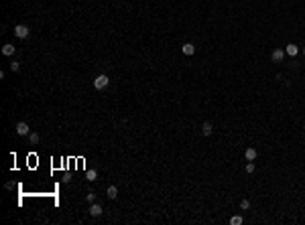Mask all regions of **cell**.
<instances>
[{
  "label": "cell",
  "mask_w": 305,
  "mask_h": 225,
  "mask_svg": "<svg viewBox=\"0 0 305 225\" xmlns=\"http://www.w3.org/2000/svg\"><path fill=\"white\" fill-rule=\"evenodd\" d=\"M108 83H110V77L104 75V73H102V75H98L96 79H94V87H96V89H104Z\"/></svg>",
  "instance_id": "6da1fadb"
},
{
  "label": "cell",
  "mask_w": 305,
  "mask_h": 225,
  "mask_svg": "<svg viewBox=\"0 0 305 225\" xmlns=\"http://www.w3.org/2000/svg\"><path fill=\"white\" fill-rule=\"evenodd\" d=\"M212 132H214V126L210 122H204V126H201V134H204V136H212Z\"/></svg>",
  "instance_id": "8992f818"
},
{
  "label": "cell",
  "mask_w": 305,
  "mask_h": 225,
  "mask_svg": "<svg viewBox=\"0 0 305 225\" xmlns=\"http://www.w3.org/2000/svg\"><path fill=\"white\" fill-rule=\"evenodd\" d=\"M242 221H244L242 215H234V217L230 219V223H232V225H242Z\"/></svg>",
  "instance_id": "5bb4252c"
},
{
  "label": "cell",
  "mask_w": 305,
  "mask_h": 225,
  "mask_svg": "<svg viewBox=\"0 0 305 225\" xmlns=\"http://www.w3.org/2000/svg\"><path fill=\"white\" fill-rule=\"evenodd\" d=\"M270 57H273V61H275V63H281V61H283V57H285V51H283V49H275Z\"/></svg>",
  "instance_id": "5b68a950"
},
{
  "label": "cell",
  "mask_w": 305,
  "mask_h": 225,
  "mask_svg": "<svg viewBox=\"0 0 305 225\" xmlns=\"http://www.w3.org/2000/svg\"><path fill=\"white\" fill-rule=\"evenodd\" d=\"M254 170H256V164H254V160H248V164H246V172H248V175H252Z\"/></svg>",
  "instance_id": "4fadbf2b"
},
{
  "label": "cell",
  "mask_w": 305,
  "mask_h": 225,
  "mask_svg": "<svg viewBox=\"0 0 305 225\" xmlns=\"http://www.w3.org/2000/svg\"><path fill=\"white\" fill-rule=\"evenodd\" d=\"M106 193H108V197H110V199H116V197H118V189H116L114 185H110V187H108V191H106Z\"/></svg>",
  "instance_id": "8fae6325"
},
{
  "label": "cell",
  "mask_w": 305,
  "mask_h": 225,
  "mask_svg": "<svg viewBox=\"0 0 305 225\" xmlns=\"http://www.w3.org/2000/svg\"><path fill=\"white\" fill-rule=\"evenodd\" d=\"M181 51H183V55H193L195 53V47H193L191 43H185V45L181 47Z\"/></svg>",
  "instance_id": "ba28073f"
},
{
  "label": "cell",
  "mask_w": 305,
  "mask_h": 225,
  "mask_svg": "<svg viewBox=\"0 0 305 225\" xmlns=\"http://www.w3.org/2000/svg\"><path fill=\"white\" fill-rule=\"evenodd\" d=\"M102 213H104L102 205H98V203H92V207H90V215H92V217H100Z\"/></svg>",
  "instance_id": "277c9868"
},
{
  "label": "cell",
  "mask_w": 305,
  "mask_h": 225,
  "mask_svg": "<svg viewBox=\"0 0 305 225\" xmlns=\"http://www.w3.org/2000/svg\"><path fill=\"white\" fill-rule=\"evenodd\" d=\"M85 179H88V181H96L98 179V172L94 170V168H90V170L85 172Z\"/></svg>",
  "instance_id": "7c38bea8"
},
{
  "label": "cell",
  "mask_w": 305,
  "mask_h": 225,
  "mask_svg": "<svg viewBox=\"0 0 305 225\" xmlns=\"http://www.w3.org/2000/svg\"><path fill=\"white\" fill-rule=\"evenodd\" d=\"M248 207H250V201H248V199H242V201H240V209H244V211H246Z\"/></svg>",
  "instance_id": "2e32d148"
},
{
  "label": "cell",
  "mask_w": 305,
  "mask_h": 225,
  "mask_svg": "<svg viewBox=\"0 0 305 225\" xmlns=\"http://www.w3.org/2000/svg\"><path fill=\"white\" fill-rule=\"evenodd\" d=\"M244 156H246V160H256V150L254 148H246Z\"/></svg>",
  "instance_id": "9c48e42d"
},
{
  "label": "cell",
  "mask_w": 305,
  "mask_h": 225,
  "mask_svg": "<svg viewBox=\"0 0 305 225\" xmlns=\"http://www.w3.org/2000/svg\"><path fill=\"white\" fill-rule=\"evenodd\" d=\"M285 53H289L291 57H295V55L299 53V47H297V45H293V43H289V45H287V49H285Z\"/></svg>",
  "instance_id": "52a82bcc"
},
{
  "label": "cell",
  "mask_w": 305,
  "mask_h": 225,
  "mask_svg": "<svg viewBox=\"0 0 305 225\" xmlns=\"http://www.w3.org/2000/svg\"><path fill=\"white\" fill-rule=\"evenodd\" d=\"M85 199H88V203H94V201H96V195H94V193H88V195H85Z\"/></svg>",
  "instance_id": "e0dca14e"
},
{
  "label": "cell",
  "mask_w": 305,
  "mask_h": 225,
  "mask_svg": "<svg viewBox=\"0 0 305 225\" xmlns=\"http://www.w3.org/2000/svg\"><path fill=\"white\" fill-rule=\"evenodd\" d=\"M29 140H31V144H39V134L31 132V134H29Z\"/></svg>",
  "instance_id": "9a60e30c"
},
{
  "label": "cell",
  "mask_w": 305,
  "mask_h": 225,
  "mask_svg": "<svg viewBox=\"0 0 305 225\" xmlns=\"http://www.w3.org/2000/svg\"><path fill=\"white\" fill-rule=\"evenodd\" d=\"M14 34L19 39H27L29 37V27H27V24H16V27H14Z\"/></svg>",
  "instance_id": "7a4b0ae2"
},
{
  "label": "cell",
  "mask_w": 305,
  "mask_h": 225,
  "mask_svg": "<svg viewBox=\"0 0 305 225\" xmlns=\"http://www.w3.org/2000/svg\"><path fill=\"white\" fill-rule=\"evenodd\" d=\"M14 47H12V45H4L2 47V55H6V57H10V55H14Z\"/></svg>",
  "instance_id": "30bf717a"
},
{
  "label": "cell",
  "mask_w": 305,
  "mask_h": 225,
  "mask_svg": "<svg viewBox=\"0 0 305 225\" xmlns=\"http://www.w3.org/2000/svg\"><path fill=\"white\" fill-rule=\"evenodd\" d=\"M16 134H19V136H29V134H31L29 124L27 122H19V124H16Z\"/></svg>",
  "instance_id": "3957f363"
},
{
  "label": "cell",
  "mask_w": 305,
  "mask_h": 225,
  "mask_svg": "<svg viewBox=\"0 0 305 225\" xmlns=\"http://www.w3.org/2000/svg\"><path fill=\"white\" fill-rule=\"evenodd\" d=\"M19 67H20V63H10V69H12V71H19Z\"/></svg>",
  "instance_id": "ac0fdd59"
}]
</instances>
